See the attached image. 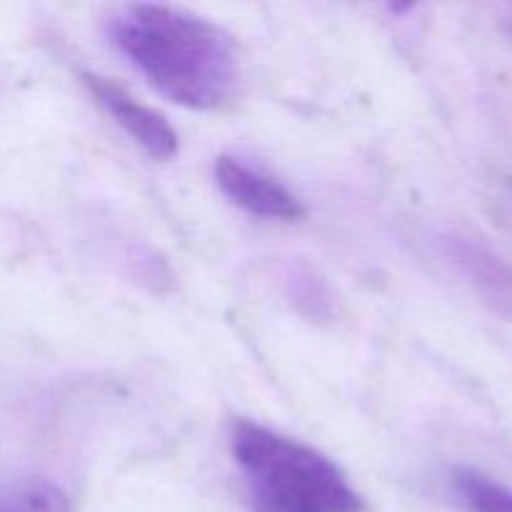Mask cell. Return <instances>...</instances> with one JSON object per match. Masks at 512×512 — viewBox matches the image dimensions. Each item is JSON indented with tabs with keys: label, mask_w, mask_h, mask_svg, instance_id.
<instances>
[{
	"label": "cell",
	"mask_w": 512,
	"mask_h": 512,
	"mask_svg": "<svg viewBox=\"0 0 512 512\" xmlns=\"http://www.w3.org/2000/svg\"><path fill=\"white\" fill-rule=\"evenodd\" d=\"M108 38L153 88L185 108H225L243 83L233 35L173 5H125L108 20Z\"/></svg>",
	"instance_id": "6da1fadb"
},
{
	"label": "cell",
	"mask_w": 512,
	"mask_h": 512,
	"mask_svg": "<svg viewBox=\"0 0 512 512\" xmlns=\"http://www.w3.org/2000/svg\"><path fill=\"white\" fill-rule=\"evenodd\" d=\"M230 450L255 512H360L363 498L343 470L300 440L235 420Z\"/></svg>",
	"instance_id": "7a4b0ae2"
},
{
	"label": "cell",
	"mask_w": 512,
	"mask_h": 512,
	"mask_svg": "<svg viewBox=\"0 0 512 512\" xmlns=\"http://www.w3.org/2000/svg\"><path fill=\"white\" fill-rule=\"evenodd\" d=\"M85 88L90 90L100 108L145 150L153 160H170L178 153V135L158 110L135 100L123 85L113 83L98 73H83Z\"/></svg>",
	"instance_id": "3957f363"
},
{
	"label": "cell",
	"mask_w": 512,
	"mask_h": 512,
	"mask_svg": "<svg viewBox=\"0 0 512 512\" xmlns=\"http://www.w3.org/2000/svg\"><path fill=\"white\" fill-rule=\"evenodd\" d=\"M215 183L230 203L260 218L293 223L305 215L303 203L280 180L233 155H220L215 160Z\"/></svg>",
	"instance_id": "277c9868"
},
{
	"label": "cell",
	"mask_w": 512,
	"mask_h": 512,
	"mask_svg": "<svg viewBox=\"0 0 512 512\" xmlns=\"http://www.w3.org/2000/svg\"><path fill=\"white\" fill-rule=\"evenodd\" d=\"M0 512H75V508L60 485L43 478H20L0 483Z\"/></svg>",
	"instance_id": "5b68a950"
},
{
	"label": "cell",
	"mask_w": 512,
	"mask_h": 512,
	"mask_svg": "<svg viewBox=\"0 0 512 512\" xmlns=\"http://www.w3.org/2000/svg\"><path fill=\"white\" fill-rule=\"evenodd\" d=\"M453 485L470 512H512V488L478 470L458 468Z\"/></svg>",
	"instance_id": "8992f818"
},
{
	"label": "cell",
	"mask_w": 512,
	"mask_h": 512,
	"mask_svg": "<svg viewBox=\"0 0 512 512\" xmlns=\"http://www.w3.org/2000/svg\"><path fill=\"white\" fill-rule=\"evenodd\" d=\"M290 293H293L295 303L310 318H330L333 313V303H330L328 288L315 278L310 270H303V273H295L290 278Z\"/></svg>",
	"instance_id": "52a82bcc"
}]
</instances>
